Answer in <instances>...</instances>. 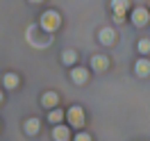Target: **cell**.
Segmentation results:
<instances>
[{"mask_svg":"<svg viewBox=\"0 0 150 141\" xmlns=\"http://www.w3.org/2000/svg\"><path fill=\"white\" fill-rule=\"evenodd\" d=\"M59 23H62V18H59L57 11H46V14L41 16V28L46 30V32H55V30L59 28Z\"/></svg>","mask_w":150,"mask_h":141,"instance_id":"1","label":"cell"},{"mask_svg":"<svg viewBox=\"0 0 150 141\" xmlns=\"http://www.w3.org/2000/svg\"><path fill=\"white\" fill-rule=\"evenodd\" d=\"M68 123H71V128H82L84 125V112H82V107H71L68 109Z\"/></svg>","mask_w":150,"mask_h":141,"instance_id":"2","label":"cell"},{"mask_svg":"<svg viewBox=\"0 0 150 141\" xmlns=\"http://www.w3.org/2000/svg\"><path fill=\"white\" fill-rule=\"evenodd\" d=\"M148 18H150V14H148V9H143V7H137V9L132 11V21H134V25H139V28H143V25L148 23Z\"/></svg>","mask_w":150,"mask_h":141,"instance_id":"3","label":"cell"},{"mask_svg":"<svg viewBox=\"0 0 150 141\" xmlns=\"http://www.w3.org/2000/svg\"><path fill=\"white\" fill-rule=\"evenodd\" d=\"M91 66H93V71H96V73H103V71H107L109 62H107V57H103V55H96L93 59H91Z\"/></svg>","mask_w":150,"mask_h":141,"instance_id":"4","label":"cell"},{"mask_svg":"<svg viewBox=\"0 0 150 141\" xmlns=\"http://www.w3.org/2000/svg\"><path fill=\"white\" fill-rule=\"evenodd\" d=\"M100 41H103L105 46H112L114 41H116V32L112 28H103L100 30Z\"/></svg>","mask_w":150,"mask_h":141,"instance_id":"5","label":"cell"},{"mask_svg":"<svg viewBox=\"0 0 150 141\" xmlns=\"http://www.w3.org/2000/svg\"><path fill=\"white\" fill-rule=\"evenodd\" d=\"M71 77H73L75 84H84L86 77H89V73H86L84 68H73V71H71Z\"/></svg>","mask_w":150,"mask_h":141,"instance_id":"6","label":"cell"},{"mask_svg":"<svg viewBox=\"0 0 150 141\" xmlns=\"http://www.w3.org/2000/svg\"><path fill=\"white\" fill-rule=\"evenodd\" d=\"M134 71H137V75H141V77L150 75V62L148 59H139L137 66H134Z\"/></svg>","mask_w":150,"mask_h":141,"instance_id":"7","label":"cell"},{"mask_svg":"<svg viewBox=\"0 0 150 141\" xmlns=\"http://www.w3.org/2000/svg\"><path fill=\"white\" fill-rule=\"evenodd\" d=\"M112 7H114V14L125 16V9L130 7V2H127V0H112Z\"/></svg>","mask_w":150,"mask_h":141,"instance_id":"8","label":"cell"},{"mask_svg":"<svg viewBox=\"0 0 150 141\" xmlns=\"http://www.w3.org/2000/svg\"><path fill=\"white\" fill-rule=\"evenodd\" d=\"M52 137H55V141H68V128L57 125L55 130H52Z\"/></svg>","mask_w":150,"mask_h":141,"instance_id":"9","label":"cell"},{"mask_svg":"<svg viewBox=\"0 0 150 141\" xmlns=\"http://www.w3.org/2000/svg\"><path fill=\"white\" fill-rule=\"evenodd\" d=\"M57 100H59V96L50 91V94H46V96H43V100H41V103L46 105V107H55V105H57Z\"/></svg>","mask_w":150,"mask_h":141,"instance_id":"10","label":"cell"},{"mask_svg":"<svg viewBox=\"0 0 150 141\" xmlns=\"http://www.w3.org/2000/svg\"><path fill=\"white\" fill-rule=\"evenodd\" d=\"M2 82H5V86H7V89H14V86L18 84V77L14 75V73H7V75L2 77Z\"/></svg>","mask_w":150,"mask_h":141,"instance_id":"11","label":"cell"},{"mask_svg":"<svg viewBox=\"0 0 150 141\" xmlns=\"http://www.w3.org/2000/svg\"><path fill=\"white\" fill-rule=\"evenodd\" d=\"M25 130H28V134H37L39 132V121L37 118H30V121L25 123Z\"/></svg>","mask_w":150,"mask_h":141,"instance_id":"12","label":"cell"},{"mask_svg":"<svg viewBox=\"0 0 150 141\" xmlns=\"http://www.w3.org/2000/svg\"><path fill=\"white\" fill-rule=\"evenodd\" d=\"M139 52H143V55L150 52V39H141L139 41Z\"/></svg>","mask_w":150,"mask_h":141,"instance_id":"13","label":"cell"},{"mask_svg":"<svg viewBox=\"0 0 150 141\" xmlns=\"http://www.w3.org/2000/svg\"><path fill=\"white\" fill-rule=\"evenodd\" d=\"M52 123H62V118H64V114L59 112V109H55V112H50V116H48Z\"/></svg>","mask_w":150,"mask_h":141,"instance_id":"14","label":"cell"},{"mask_svg":"<svg viewBox=\"0 0 150 141\" xmlns=\"http://www.w3.org/2000/svg\"><path fill=\"white\" fill-rule=\"evenodd\" d=\"M75 57H77V55H75V50H66V52H64V62H66V64H73Z\"/></svg>","mask_w":150,"mask_h":141,"instance_id":"15","label":"cell"},{"mask_svg":"<svg viewBox=\"0 0 150 141\" xmlns=\"http://www.w3.org/2000/svg\"><path fill=\"white\" fill-rule=\"evenodd\" d=\"M75 141H91V137H89L86 132H80V134L75 137Z\"/></svg>","mask_w":150,"mask_h":141,"instance_id":"16","label":"cell"},{"mask_svg":"<svg viewBox=\"0 0 150 141\" xmlns=\"http://www.w3.org/2000/svg\"><path fill=\"white\" fill-rule=\"evenodd\" d=\"M0 100H2V91H0Z\"/></svg>","mask_w":150,"mask_h":141,"instance_id":"17","label":"cell"},{"mask_svg":"<svg viewBox=\"0 0 150 141\" xmlns=\"http://www.w3.org/2000/svg\"><path fill=\"white\" fill-rule=\"evenodd\" d=\"M32 2H41V0H32Z\"/></svg>","mask_w":150,"mask_h":141,"instance_id":"18","label":"cell"}]
</instances>
